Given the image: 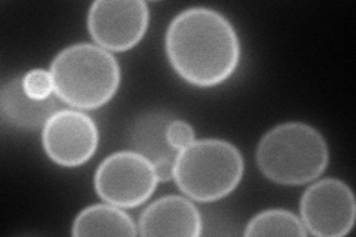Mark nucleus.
Instances as JSON below:
<instances>
[{
	"label": "nucleus",
	"instance_id": "2eb2a0df",
	"mask_svg": "<svg viewBox=\"0 0 356 237\" xmlns=\"http://www.w3.org/2000/svg\"><path fill=\"white\" fill-rule=\"evenodd\" d=\"M166 140L175 152H181L196 140L193 126L186 120L172 119L166 128Z\"/></svg>",
	"mask_w": 356,
	"mask_h": 237
},
{
	"label": "nucleus",
	"instance_id": "7ed1b4c3",
	"mask_svg": "<svg viewBox=\"0 0 356 237\" xmlns=\"http://www.w3.org/2000/svg\"><path fill=\"white\" fill-rule=\"evenodd\" d=\"M54 94L77 110H97L120 86V67L108 51L94 43H74L60 51L51 64Z\"/></svg>",
	"mask_w": 356,
	"mask_h": 237
},
{
	"label": "nucleus",
	"instance_id": "f8f14e48",
	"mask_svg": "<svg viewBox=\"0 0 356 237\" xmlns=\"http://www.w3.org/2000/svg\"><path fill=\"white\" fill-rule=\"evenodd\" d=\"M74 237L83 236H120L136 237L138 225L128 213L111 203H97L77 213L72 225Z\"/></svg>",
	"mask_w": 356,
	"mask_h": 237
},
{
	"label": "nucleus",
	"instance_id": "f257e3e1",
	"mask_svg": "<svg viewBox=\"0 0 356 237\" xmlns=\"http://www.w3.org/2000/svg\"><path fill=\"white\" fill-rule=\"evenodd\" d=\"M165 52L183 81L197 88H213L236 72L241 40L232 22L218 10L193 6L170 22Z\"/></svg>",
	"mask_w": 356,
	"mask_h": 237
},
{
	"label": "nucleus",
	"instance_id": "f03ea898",
	"mask_svg": "<svg viewBox=\"0 0 356 237\" xmlns=\"http://www.w3.org/2000/svg\"><path fill=\"white\" fill-rule=\"evenodd\" d=\"M260 172L280 186L315 181L330 162L327 141L305 122H285L267 131L255 152Z\"/></svg>",
	"mask_w": 356,
	"mask_h": 237
},
{
	"label": "nucleus",
	"instance_id": "20e7f679",
	"mask_svg": "<svg viewBox=\"0 0 356 237\" xmlns=\"http://www.w3.org/2000/svg\"><path fill=\"white\" fill-rule=\"evenodd\" d=\"M243 166V157L232 142L218 138L195 140L178 152L174 181L192 200L217 202L236 190Z\"/></svg>",
	"mask_w": 356,
	"mask_h": 237
},
{
	"label": "nucleus",
	"instance_id": "1a4fd4ad",
	"mask_svg": "<svg viewBox=\"0 0 356 237\" xmlns=\"http://www.w3.org/2000/svg\"><path fill=\"white\" fill-rule=\"evenodd\" d=\"M202 217L191 197L168 195L159 197L143 211L138 234L197 237L202 234Z\"/></svg>",
	"mask_w": 356,
	"mask_h": 237
},
{
	"label": "nucleus",
	"instance_id": "423d86ee",
	"mask_svg": "<svg viewBox=\"0 0 356 237\" xmlns=\"http://www.w3.org/2000/svg\"><path fill=\"white\" fill-rule=\"evenodd\" d=\"M300 215L309 234L346 236L352 231L356 218L353 191L339 178H322L305 190L300 200Z\"/></svg>",
	"mask_w": 356,
	"mask_h": 237
},
{
	"label": "nucleus",
	"instance_id": "39448f33",
	"mask_svg": "<svg viewBox=\"0 0 356 237\" xmlns=\"http://www.w3.org/2000/svg\"><path fill=\"white\" fill-rule=\"evenodd\" d=\"M159 184L153 163L143 154L125 150L107 156L94 174L98 197L119 208H137Z\"/></svg>",
	"mask_w": 356,
	"mask_h": 237
},
{
	"label": "nucleus",
	"instance_id": "6e6552de",
	"mask_svg": "<svg viewBox=\"0 0 356 237\" xmlns=\"http://www.w3.org/2000/svg\"><path fill=\"white\" fill-rule=\"evenodd\" d=\"M97 123L82 110L61 108L42 128V145L49 159L63 167H79L98 149Z\"/></svg>",
	"mask_w": 356,
	"mask_h": 237
},
{
	"label": "nucleus",
	"instance_id": "ddd939ff",
	"mask_svg": "<svg viewBox=\"0 0 356 237\" xmlns=\"http://www.w3.org/2000/svg\"><path fill=\"white\" fill-rule=\"evenodd\" d=\"M248 237L264 236H307V230L296 213L286 209H267L252 217L243 231Z\"/></svg>",
	"mask_w": 356,
	"mask_h": 237
},
{
	"label": "nucleus",
	"instance_id": "4468645a",
	"mask_svg": "<svg viewBox=\"0 0 356 237\" xmlns=\"http://www.w3.org/2000/svg\"><path fill=\"white\" fill-rule=\"evenodd\" d=\"M22 88L26 94L38 101H44L54 95V82L51 72L43 69H33L22 74Z\"/></svg>",
	"mask_w": 356,
	"mask_h": 237
},
{
	"label": "nucleus",
	"instance_id": "9b49d317",
	"mask_svg": "<svg viewBox=\"0 0 356 237\" xmlns=\"http://www.w3.org/2000/svg\"><path fill=\"white\" fill-rule=\"evenodd\" d=\"M175 119L166 111H150L140 116L132 123L129 144L134 152L143 154L152 163L163 159L175 161V152L166 140V128Z\"/></svg>",
	"mask_w": 356,
	"mask_h": 237
},
{
	"label": "nucleus",
	"instance_id": "dca6fc26",
	"mask_svg": "<svg viewBox=\"0 0 356 237\" xmlns=\"http://www.w3.org/2000/svg\"><path fill=\"white\" fill-rule=\"evenodd\" d=\"M174 162L175 161L163 159V161L153 163L156 175H158V178H159V183L171 181V179H174Z\"/></svg>",
	"mask_w": 356,
	"mask_h": 237
},
{
	"label": "nucleus",
	"instance_id": "0eeeda50",
	"mask_svg": "<svg viewBox=\"0 0 356 237\" xmlns=\"http://www.w3.org/2000/svg\"><path fill=\"white\" fill-rule=\"evenodd\" d=\"M149 21L150 9L144 0H97L88 10L86 24L99 48L125 52L143 40Z\"/></svg>",
	"mask_w": 356,
	"mask_h": 237
},
{
	"label": "nucleus",
	"instance_id": "9d476101",
	"mask_svg": "<svg viewBox=\"0 0 356 237\" xmlns=\"http://www.w3.org/2000/svg\"><path fill=\"white\" fill-rule=\"evenodd\" d=\"M63 101L52 95L44 101L30 98L22 88V76H14L0 89V113L10 126L35 131L43 128L51 116L61 110Z\"/></svg>",
	"mask_w": 356,
	"mask_h": 237
}]
</instances>
